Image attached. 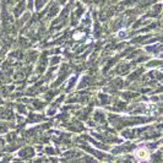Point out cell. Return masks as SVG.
Returning a JSON list of instances; mask_svg holds the SVG:
<instances>
[{
    "mask_svg": "<svg viewBox=\"0 0 163 163\" xmlns=\"http://www.w3.org/2000/svg\"><path fill=\"white\" fill-rule=\"evenodd\" d=\"M139 156L144 158V157H146V156H147V152H144V151H142V152H139Z\"/></svg>",
    "mask_w": 163,
    "mask_h": 163,
    "instance_id": "obj_1",
    "label": "cell"
}]
</instances>
